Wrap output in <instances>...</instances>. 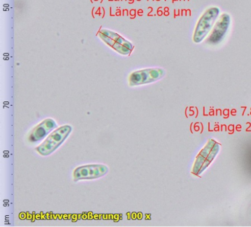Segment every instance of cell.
Instances as JSON below:
<instances>
[{"mask_svg":"<svg viewBox=\"0 0 251 227\" xmlns=\"http://www.w3.org/2000/svg\"><path fill=\"white\" fill-rule=\"evenodd\" d=\"M72 131L73 128L69 125L61 126L55 129L36 148V150L42 156L51 155L65 141Z\"/></svg>","mask_w":251,"mask_h":227,"instance_id":"1","label":"cell"},{"mask_svg":"<svg viewBox=\"0 0 251 227\" xmlns=\"http://www.w3.org/2000/svg\"><path fill=\"white\" fill-rule=\"evenodd\" d=\"M220 14V8L211 7L201 16L194 32L193 42L195 44L201 43L211 33Z\"/></svg>","mask_w":251,"mask_h":227,"instance_id":"2","label":"cell"},{"mask_svg":"<svg viewBox=\"0 0 251 227\" xmlns=\"http://www.w3.org/2000/svg\"><path fill=\"white\" fill-rule=\"evenodd\" d=\"M108 167L103 164H90L77 167L73 171V181L96 180L108 174Z\"/></svg>","mask_w":251,"mask_h":227,"instance_id":"3","label":"cell"},{"mask_svg":"<svg viewBox=\"0 0 251 227\" xmlns=\"http://www.w3.org/2000/svg\"><path fill=\"white\" fill-rule=\"evenodd\" d=\"M165 74V71L162 68H146L139 70L131 73L129 76V86H142L149 84L162 78Z\"/></svg>","mask_w":251,"mask_h":227,"instance_id":"4","label":"cell"},{"mask_svg":"<svg viewBox=\"0 0 251 227\" xmlns=\"http://www.w3.org/2000/svg\"><path fill=\"white\" fill-rule=\"evenodd\" d=\"M230 24V17L229 14H222L217 20L206 39L207 44L211 45H217L223 42L226 37Z\"/></svg>","mask_w":251,"mask_h":227,"instance_id":"5","label":"cell"},{"mask_svg":"<svg viewBox=\"0 0 251 227\" xmlns=\"http://www.w3.org/2000/svg\"><path fill=\"white\" fill-rule=\"evenodd\" d=\"M56 128L57 124L55 120L47 118L31 130L28 136L29 141L31 143L41 141Z\"/></svg>","mask_w":251,"mask_h":227,"instance_id":"6","label":"cell"},{"mask_svg":"<svg viewBox=\"0 0 251 227\" xmlns=\"http://www.w3.org/2000/svg\"><path fill=\"white\" fill-rule=\"evenodd\" d=\"M98 36H100V38L105 44H107L108 46L112 47L113 49H115L118 53L121 54V55H129L131 53L132 51L130 50V49H127V47L123 46V45H120L118 42L113 40L111 38L102 34L100 32H99V33H98Z\"/></svg>","mask_w":251,"mask_h":227,"instance_id":"7","label":"cell"},{"mask_svg":"<svg viewBox=\"0 0 251 227\" xmlns=\"http://www.w3.org/2000/svg\"><path fill=\"white\" fill-rule=\"evenodd\" d=\"M100 32L101 33H102V34L108 36V37L111 38V39L115 41V42H118L120 45L126 46L127 49H130L131 51L133 50V45H132L130 42H128V41L125 39L124 38L120 36L118 33H115V32L111 31V30H105V29H102V30H100Z\"/></svg>","mask_w":251,"mask_h":227,"instance_id":"8","label":"cell"}]
</instances>
